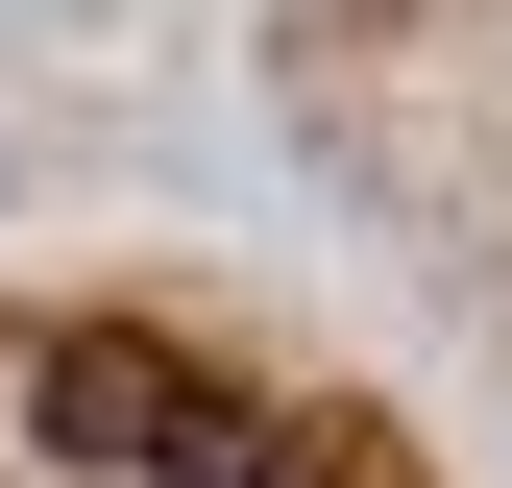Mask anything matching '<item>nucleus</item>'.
Masks as SVG:
<instances>
[{"mask_svg":"<svg viewBox=\"0 0 512 488\" xmlns=\"http://www.w3.org/2000/svg\"><path fill=\"white\" fill-rule=\"evenodd\" d=\"M25 440L74 464V488H244L269 415H244L220 366H171L147 318H49V342H25Z\"/></svg>","mask_w":512,"mask_h":488,"instance_id":"1","label":"nucleus"},{"mask_svg":"<svg viewBox=\"0 0 512 488\" xmlns=\"http://www.w3.org/2000/svg\"><path fill=\"white\" fill-rule=\"evenodd\" d=\"M244 488H439V464L391 440V415H269V464H244Z\"/></svg>","mask_w":512,"mask_h":488,"instance_id":"2","label":"nucleus"}]
</instances>
